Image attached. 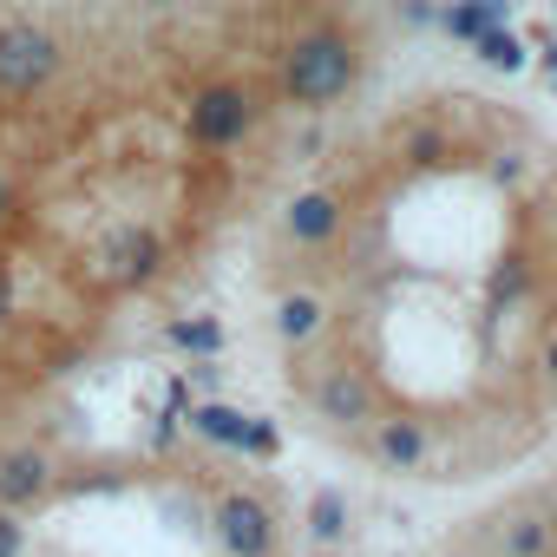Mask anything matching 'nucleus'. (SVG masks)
Listing matches in <instances>:
<instances>
[{"label":"nucleus","mask_w":557,"mask_h":557,"mask_svg":"<svg viewBox=\"0 0 557 557\" xmlns=\"http://www.w3.org/2000/svg\"><path fill=\"white\" fill-rule=\"evenodd\" d=\"M361 79V47L348 27H309L283 47V73H275V86H283L289 106L302 112H329L355 92Z\"/></svg>","instance_id":"1"},{"label":"nucleus","mask_w":557,"mask_h":557,"mask_svg":"<svg viewBox=\"0 0 557 557\" xmlns=\"http://www.w3.org/2000/svg\"><path fill=\"white\" fill-rule=\"evenodd\" d=\"M66 47L40 21H8L0 27V99H34L60 79Z\"/></svg>","instance_id":"2"},{"label":"nucleus","mask_w":557,"mask_h":557,"mask_svg":"<svg viewBox=\"0 0 557 557\" xmlns=\"http://www.w3.org/2000/svg\"><path fill=\"white\" fill-rule=\"evenodd\" d=\"M184 125H190V145H203V151H236V145L249 138V125H256V99H249V86H236V79H210V86L190 92Z\"/></svg>","instance_id":"3"},{"label":"nucleus","mask_w":557,"mask_h":557,"mask_svg":"<svg viewBox=\"0 0 557 557\" xmlns=\"http://www.w3.org/2000/svg\"><path fill=\"white\" fill-rule=\"evenodd\" d=\"M92 269H99L106 289H145L151 275L164 269V236H158L151 223H119V230L99 236Z\"/></svg>","instance_id":"4"},{"label":"nucleus","mask_w":557,"mask_h":557,"mask_svg":"<svg viewBox=\"0 0 557 557\" xmlns=\"http://www.w3.org/2000/svg\"><path fill=\"white\" fill-rule=\"evenodd\" d=\"M210 524H216V544L230 557H275V518L256 492H223Z\"/></svg>","instance_id":"5"},{"label":"nucleus","mask_w":557,"mask_h":557,"mask_svg":"<svg viewBox=\"0 0 557 557\" xmlns=\"http://www.w3.org/2000/svg\"><path fill=\"white\" fill-rule=\"evenodd\" d=\"M309 400L329 426H368L374 420V381L361 368H322L309 381Z\"/></svg>","instance_id":"6"},{"label":"nucleus","mask_w":557,"mask_h":557,"mask_svg":"<svg viewBox=\"0 0 557 557\" xmlns=\"http://www.w3.org/2000/svg\"><path fill=\"white\" fill-rule=\"evenodd\" d=\"M283 223H289V236H296L302 249H322V243H335V236L348 230V210H342L335 190H302V197L283 210Z\"/></svg>","instance_id":"7"},{"label":"nucleus","mask_w":557,"mask_h":557,"mask_svg":"<svg viewBox=\"0 0 557 557\" xmlns=\"http://www.w3.org/2000/svg\"><path fill=\"white\" fill-rule=\"evenodd\" d=\"M47 485H53V459H47L40 446H14V453H0V505H8V511L34 505Z\"/></svg>","instance_id":"8"},{"label":"nucleus","mask_w":557,"mask_h":557,"mask_svg":"<svg viewBox=\"0 0 557 557\" xmlns=\"http://www.w3.org/2000/svg\"><path fill=\"white\" fill-rule=\"evenodd\" d=\"M374 459H381L387 472H413V466H426V420H413V413H387V420H374Z\"/></svg>","instance_id":"9"},{"label":"nucleus","mask_w":557,"mask_h":557,"mask_svg":"<svg viewBox=\"0 0 557 557\" xmlns=\"http://www.w3.org/2000/svg\"><path fill=\"white\" fill-rule=\"evenodd\" d=\"M511 14H518V0H446V8H440V34L472 47L485 27H505Z\"/></svg>","instance_id":"10"},{"label":"nucleus","mask_w":557,"mask_h":557,"mask_svg":"<svg viewBox=\"0 0 557 557\" xmlns=\"http://www.w3.org/2000/svg\"><path fill=\"white\" fill-rule=\"evenodd\" d=\"M223 322L216 315H177V322H164V348H177V355H190V361H216L223 355Z\"/></svg>","instance_id":"11"},{"label":"nucleus","mask_w":557,"mask_h":557,"mask_svg":"<svg viewBox=\"0 0 557 557\" xmlns=\"http://www.w3.org/2000/svg\"><path fill=\"white\" fill-rule=\"evenodd\" d=\"M184 420H190V433H197V440H210V446L236 453V446H243V420H249V413H243V407H230V400H197Z\"/></svg>","instance_id":"12"},{"label":"nucleus","mask_w":557,"mask_h":557,"mask_svg":"<svg viewBox=\"0 0 557 557\" xmlns=\"http://www.w3.org/2000/svg\"><path fill=\"white\" fill-rule=\"evenodd\" d=\"M322 322H329V309H322V296H309V289L283 296V309H275V335H283L289 348L315 342V335H322Z\"/></svg>","instance_id":"13"},{"label":"nucleus","mask_w":557,"mask_h":557,"mask_svg":"<svg viewBox=\"0 0 557 557\" xmlns=\"http://www.w3.org/2000/svg\"><path fill=\"white\" fill-rule=\"evenodd\" d=\"M472 53H479V66H492V73H518V66H524V40H518L511 27H485V34L472 40Z\"/></svg>","instance_id":"14"},{"label":"nucleus","mask_w":557,"mask_h":557,"mask_svg":"<svg viewBox=\"0 0 557 557\" xmlns=\"http://www.w3.org/2000/svg\"><path fill=\"white\" fill-rule=\"evenodd\" d=\"M342 531H348V498L342 492H315L309 498V537L315 544H342Z\"/></svg>","instance_id":"15"},{"label":"nucleus","mask_w":557,"mask_h":557,"mask_svg":"<svg viewBox=\"0 0 557 557\" xmlns=\"http://www.w3.org/2000/svg\"><path fill=\"white\" fill-rule=\"evenodd\" d=\"M505 557H550V518H518L511 531H505Z\"/></svg>","instance_id":"16"},{"label":"nucleus","mask_w":557,"mask_h":557,"mask_svg":"<svg viewBox=\"0 0 557 557\" xmlns=\"http://www.w3.org/2000/svg\"><path fill=\"white\" fill-rule=\"evenodd\" d=\"M400 158H407V164H420V171H426V164H440V158H446V132H440V125H407Z\"/></svg>","instance_id":"17"},{"label":"nucleus","mask_w":557,"mask_h":557,"mask_svg":"<svg viewBox=\"0 0 557 557\" xmlns=\"http://www.w3.org/2000/svg\"><path fill=\"white\" fill-rule=\"evenodd\" d=\"M236 453H249V459H275L283 453V433H275L269 420H243V446Z\"/></svg>","instance_id":"18"},{"label":"nucleus","mask_w":557,"mask_h":557,"mask_svg":"<svg viewBox=\"0 0 557 557\" xmlns=\"http://www.w3.org/2000/svg\"><path fill=\"white\" fill-rule=\"evenodd\" d=\"M21 550H27V524L0 505V557H21Z\"/></svg>","instance_id":"19"},{"label":"nucleus","mask_w":557,"mask_h":557,"mask_svg":"<svg viewBox=\"0 0 557 557\" xmlns=\"http://www.w3.org/2000/svg\"><path fill=\"white\" fill-rule=\"evenodd\" d=\"M413 27H440V0H407V8H400Z\"/></svg>","instance_id":"20"},{"label":"nucleus","mask_w":557,"mask_h":557,"mask_svg":"<svg viewBox=\"0 0 557 557\" xmlns=\"http://www.w3.org/2000/svg\"><path fill=\"white\" fill-rule=\"evenodd\" d=\"M14 210H21V184L0 171V230H8V216H14Z\"/></svg>","instance_id":"21"},{"label":"nucleus","mask_w":557,"mask_h":557,"mask_svg":"<svg viewBox=\"0 0 557 557\" xmlns=\"http://www.w3.org/2000/svg\"><path fill=\"white\" fill-rule=\"evenodd\" d=\"M492 177H498V184H518V151H498V158H492Z\"/></svg>","instance_id":"22"},{"label":"nucleus","mask_w":557,"mask_h":557,"mask_svg":"<svg viewBox=\"0 0 557 557\" xmlns=\"http://www.w3.org/2000/svg\"><path fill=\"white\" fill-rule=\"evenodd\" d=\"M8 315H14V269L0 262V322H8Z\"/></svg>","instance_id":"23"},{"label":"nucleus","mask_w":557,"mask_h":557,"mask_svg":"<svg viewBox=\"0 0 557 557\" xmlns=\"http://www.w3.org/2000/svg\"><path fill=\"white\" fill-rule=\"evenodd\" d=\"M537 66H544V73H557V40H544V53H537Z\"/></svg>","instance_id":"24"},{"label":"nucleus","mask_w":557,"mask_h":557,"mask_svg":"<svg viewBox=\"0 0 557 557\" xmlns=\"http://www.w3.org/2000/svg\"><path fill=\"white\" fill-rule=\"evenodd\" d=\"M544 368H550V381H557V342H550V348H544Z\"/></svg>","instance_id":"25"},{"label":"nucleus","mask_w":557,"mask_h":557,"mask_svg":"<svg viewBox=\"0 0 557 557\" xmlns=\"http://www.w3.org/2000/svg\"><path fill=\"white\" fill-rule=\"evenodd\" d=\"M145 8H184V0H145Z\"/></svg>","instance_id":"26"},{"label":"nucleus","mask_w":557,"mask_h":557,"mask_svg":"<svg viewBox=\"0 0 557 557\" xmlns=\"http://www.w3.org/2000/svg\"><path fill=\"white\" fill-rule=\"evenodd\" d=\"M550 86H557V73H550Z\"/></svg>","instance_id":"27"}]
</instances>
